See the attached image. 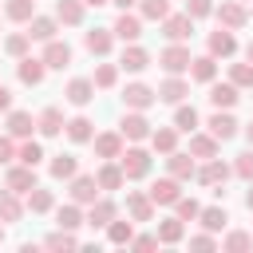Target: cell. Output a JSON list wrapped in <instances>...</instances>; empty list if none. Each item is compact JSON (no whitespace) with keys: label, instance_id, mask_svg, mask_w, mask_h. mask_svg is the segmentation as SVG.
<instances>
[{"label":"cell","instance_id":"cell-1","mask_svg":"<svg viewBox=\"0 0 253 253\" xmlns=\"http://www.w3.org/2000/svg\"><path fill=\"white\" fill-rule=\"evenodd\" d=\"M126 158H130V162H123V166H126V174H146V154H138V150H134V154H126Z\"/></svg>","mask_w":253,"mask_h":253},{"label":"cell","instance_id":"cell-2","mask_svg":"<svg viewBox=\"0 0 253 253\" xmlns=\"http://www.w3.org/2000/svg\"><path fill=\"white\" fill-rule=\"evenodd\" d=\"M119 36H123V40H134V36H138V24L123 16V20H119Z\"/></svg>","mask_w":253,"mask_h":253},{"label":"cell","instance_id":"cell-3","mask_svg":"<svg viewBox=\"0 0 253 253\" xmlns=\"http://www.w3.org/2000/svg\"><path fill=\"white\" fill-rule=\"evenodd\" d=\"M126 99H130L134 107H142V103H150V91H146V87H130V91H126Z\"/></svg>","mask_w":253,"mask_h":253},{"label":"cell","instance_id":"cell-4","mask_svg":"<svg viewBox=\"0 0 253 253\" xmlns=\"http://www.w3.org/2000/svg\"><path fill=\"white\" fill-rule=\"evenodd\" d=\"M233 99H237V95H233V87H213V103H217V107H221V103L229 107Z\"/></svg>","mask_w":253,"mask_h":253},{"label":"cell","instance_id":"cell-5","mask_svg":"<svg viewBox=\"0 0 253 253\" xmlns=\"http://www.w3.org/2000/svg\"><path fill=\"white\" fill-rule=\"evenodd\" d=\"M213 134L229 138V134H233V119H221V115H217V119H213Z\"/></svg>","mask_w":253,"mask_h":253},{"label":"cell","instance_id":"cell-6","mask_svg":"<svg viewBox=\"0 0 253 253\" xmlns=\"http://www.w3.org/2000/svg\"><path fill=\"white\" fill-rule=\"evenodd\" d=\"M91 194H95V182L91 178H79L75 182V198H91Z\"/></svg>","mask_w":253,"mask_h":253},{"label":"cell","instance_id":"cell-7","mask_svg":"<svg viewBox=\"0 0 253 253\" xmlns=\"http://www.w3.org/2000/svg\"><path fill=\"white\" fill-rule=\"evenodd\" d=\"M107 43H111L107 36H95V32L87 36V47H91V51H107Z\"/></svg>","mask_w":253,"mask_h":253},{"label":"cell","instance_id":"cell-8","mask_svg":"<svg viewBox=\"0 0 253 253\" xmlns=\"http://www.w3.org/2000/svg\"><path fill=\"white\" fill-rule=\"evenodd\" d=\"M47 59H51V67H63V63H67V47H51Z\"/></svg>","mask_w":253,"mask_h":253},{"label":"cell","instance_id":"cell-9","mask_svg":"<svg viewBox=\"0 0 253 253\" xmlns=\"http://www.w3.org/2000/svg\"><path fill=\"white\" fill-rule=\"evenodd\" d=\"M123 63H126L130 71H138V67L146 63V55H142V51H130V55H123Z\"/></svg>","mask_w":253,"mask_h":253},{"label":"cell","instance_id":"cell-10","mask_svg":"<svg viewBox=\"0 0 253 253\" xmlns=\"http://www.w3.org/2000/svg\"><path fill=\"white\" fill-rule=\"evenodd\" d=\"M20 75H24V79H28V83H36V79H40V75H43V71H40V63H32V59H28V63H24V71H20Z\"/></svg>","mask_w":253,"mask_h":253},{"label":"cell","instance_id":"cell-11","mask_svg":"<svg viewBox=\"0 0 253 253\" xmlns=\"http://www.w3.org/2000/svg\"><path fill=\"white\" fill-rule=\"evenodd\" d=\"M87 91H91L87 83H71V99H75V103H87V99H91Z\"/></svg>","mask_w":253,"mask_h":253},{"label":"cell","instance_id":"cell-12","mask_svg":"<svg viewBox=\"0 0 253 253\" xmlns=\"http://www.w3.org/2000/svg\"><path fill=\"white\" fill-rule=\"evenodd\" d=\"M123 126H126V134H134V138H138V134H146V123H142V119H126Z\"/></svg>","mask_w":253,"mask_h":253},{"label":"cell","instance_id":"cell-13","mask_svg":"<svg viewBox=\"0 0 253 253\" xmlns=\"http://www.w3.org/2000/svg\"><path fill=\"white\" fill-rule=\"evenodd\" d=\"M154 198H158V202H174V186H170V182L154 186Z\"/></svg>","mask_w":253,"mask_h":253},{"label":"cell","instance_id":"cell-14","mask_svg":"<svg viewBox=\"0 0 253 253\" xmlns=\"http://www.w3.org/2000/svg\"><path fill=\"white\" fill-rule=\"evenodd\" d=\"M8 12H12L16 20H24V16L32 12V4H28V0H12V8H8Z\"/></svg>","mask_w":253,"mask_h":253},{"label":"cell","instance_id":"cell-15","mask_svg":"<svg viewBox=\"0 0 253 253\" xmlns=\"http://www.w3.org/2000/svg\"><path fill=\"white\" fill-rule=\"evenodd\" d=\"M87 126H91L87 119H75V123H71V138H87Z\"/></svg>","mask_w":253,"mask_h":253},{"label":"cell","instance_id":"cell-16","mask_svg":"<svg viewBox=\"0 0 253 253\" xmlns=\"http://www.w3.org/2000/svg\"><path fill=\"white\" fill-rule=\"evenodd\" d=\"M213 51H233V40L229 36H213Z\"/></svg>","mask_w":253,"mask_h":253},{"label":"cell","instance_id":"cell-17","mask_svg":"<svg viewBox=\"0 0 253 253\" xmlns=\"http://www.w3.org/2000/svg\"><path fill=\"white\" fill-rule=\"evenodd\" d=\"M182 63H186V55H182V51H170V55H166V67H170V71H178Z\"/></svg>","mask_w":253,"mask_h":253},{"label":"cell","instance_id":"cell-18","mask_svg":"<svg viewBox=\"0 0 253 253\" xmlns=\"http://www.w3.org/2000/svg\"><path fill=\"white\" fill-rule=\"evenodd\" d=\"M59 16H63V20H79V8H75V4H59Z\"/></svg>","mask_w":253,"mask_h":253},{"label":"cell","instance_id":"cell-19","mask_svg":"<svg viewBox=\"0 0 253 253\" xmlns=\"http://www.w3.org/2000/svg\"><path fill=\"white\" fill-rule=\"evenodd\" d=\"M221 221H225V213H217V210H210V213H206V225H210V229H217Z\"/></svg>","mask_w":253,"mask_h":253},{"label":"cell","instance_id":"cell-20","mask_svg":"<svg viewBox=\"0 0 253 253\" xmlns=\"http://www.w3.org/2000/svg\"><path fill=\"white\" fill-rule=\"evenodd\" d=\"M146 12H150V16H162V12H166V0H146Z\"/></svg>","mask_w":253,"mask_h":253},{"label":"cell","instance_id":"cell-21","mask_svg":"<svg viewBox=\"0 0 253 253\" xmlns=\"http://www.w3.org/2000/svg\"><path fill=\"white\" fill-rule=\"evenodd\" d=\"M32 36H40V40H47V36H51V24H47V20H40V24H36V32H32Z\"/></svg>","mask_w":253,"mask_h":253},{"label":"cell","instance_id":"cell-22","mask_svg":"<svg viewBox=\"0 0 253 253\" xmlns=\"http://www.w3.org/2000/svg\"><path fill=\"white\" fill-rule=\"evenodd\" d=\"M194 119H198L194 111H178V126H194Z\"/></svg>","mask_w":253,"mask_h":253},{"label":"cell","instance_id":"cell-23","mask_svg":"<svg viewBox=\"0 0 253 253\" xmlns=\"http://www.w3.org/2000/svg\"><path fill=\"white\" fill-rule=\"evenodd\" d=\"M12 130L24 134V130H28V115H16V119H12Z\"/></svg>","mask_w":253,"mask_h":253},{"label":"cell","instance_id":"cell-24","mask_svg":"<svg viewBox=\"0 0 253 253\" xmlns=\"http://www.w3.org/2000/svg\"><path fill=\"white\" fill-rule=\"evenodd\" d=\"M154 142H158V146H162V150H170V146H174V134H170V130H162V134H158V138H154Z\"/></svg>","mask_w":253,"mask_h":253},{"label":"cell","instance_id":"cell-25","mask_svg":"<svg viewBox=\"0 0 253 253\" xmlns=\"http://www.w3.org/2000/svg\"><path fill=\"white\" fill-rule=\"evenodd\" d=\"M71 170H75L71 158H59V162H55V174H71Z\"/></svg>","mask_w":253,"mask_h":253},{"label":"cell","instance_id":"cell-26","mask_svg":"<svg viewBox=\"0 0 253 253\" xmlns=\"http://www.w3.org/2000/svg\"><path fill=\"white\" fill-rule=\"evenodd\" d=\"M111 237H115V241H126V237H130V225H115Z\"/></svg>","mask_w":253,"mask_h":253},{"label":"cell","instance_id":"cell-27","mask_svg":"<svg viewBox=\"0 0 253 253\" xmlns=\"http://www.w3.org/2000/svg\"><path fill=\"white\" fill-rule=\"evenodd\" d=\"M170 36H186V20H170Z\"/></svg>","mask_w":253,"mask_h":253},{"label":"cell","instance_id":"cell-28","mask_svg":"<svg viewBox=\"0 0 253 253\" xmlns=\"http://www.w3.org/2000/svg\"><path fill=\"white\" fill-rule=\"evenodd\" d=\"M210 75H213V67H210V59H202L198 63V79H210Z\"/></svg>","mask_w":253,"mask_h":253},{"label":"cell","instance_id":"cell-29","mask_svg":"<svg viewBox=\"0 0 253 253\" xmlns=\"http://www.w3.org/2000/svg\"><path fill=\"white\" fill-rule=\"evenodd\" d=\"M28 182H32V174H12V186H16V190H24Z\"/></svg>","mask_w":253,"mask_h":253},{"label":"cell","instance_id":"cell-30","mask_svg":"<svg viewBox=\"0 0 253 253\" xmlns=\"http://www.w3.org/2000/svg\"><path fill=\"white\" fill-rule=\"evenodd\" d=\"M237 83H253V71L249 67H237Z\"/></svg>","mask_w":253,"mask_h":253},{"label":"cell","instance_id":"cell-31","mask_svg":"<svg viewBox=\"0 0 253 253\" xmlns=\"http://www.w3.org/2000/svg\"><path fill=\"white\" fill-rule=\"evenodd\" d=\"M59 221H63V225H79V221H75V210H63V213H59Z\"/></svg>","mask_w":253,"mask_h":253},{"label":"cell","instance_id":"cell-32","mask_svg":"<svg viewBox=\"0 0 253 253\" xmlns=\"http://www.w3.org/2000/svg\"><path fill=\"white\" fill-rule=\"evenodd\" d=\"M190 8H194V12H198V16H202V12H206V8H210V4H206V0H194V4H190Z\"/></svg>","mask_w":253,"mask_h":253},{"label":"cell","instance_id":"cell-33","mask_svg":"<svg viewBox=\"0 0 253 253\" xmlns=\"http://www.w3.org/2000/svg\"><path fill=\"white\" fill-rule=\"evenodd\" d=\"M0 107H8V91L4 87H0Z\"/></svg>","mask_w":253,"mask_h":253},{"label":"cell","instance_id":"cell-34","mask_svg":"<svg viewBox=\"0 0 253 253\" xmlns=\"http://www.w3.org/2000/svg\"><path fill=\"white\" fill-rule=\"evenodd\" d=\"M249 138H253V126H249Z\"/></svg>","mask_w":253,"mask_h":253},{"label":"cell","instance_id":"cell-35","mask_svg":"<svg viewBox=\"0 0 253 253\" xmlns=\"http://www.w3.org/2000/svg\"><path fill=\"white\" fill-rule=\"evenodd\" d=\"M249 206H253V194H249Z\"/></svg>","mask_w":253,"mask_h":253},{"label":"cell","instance_id":"cell-36","mask_svg":"<svg viewBox=\"0 0 253 253\" xmlns=\"http://www.w3.org/2000/svg\"><path fill=\"white\" fill-rule=\"evenodd\" d=\"M119 4H130V0H119Z\"/></svg>","mask_w":253,"mask_h":253},{"label":"cell","instance_id":"cell-37","mask_svg":"<svg viewBox=\"0 0 253 253\" xmlns=\"http://www.w3.org/2000/svg\"><path fill=\"white\" fill-rule=\"evenodd\" d=\"M91 4H103V0H91Z\"/></svg>","mask_w":253,"mask_h":253}]
</instances>
